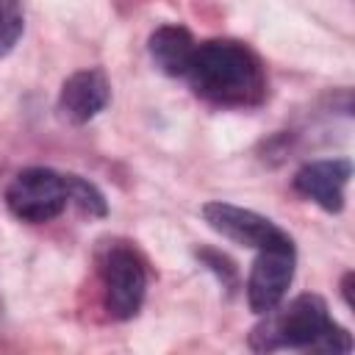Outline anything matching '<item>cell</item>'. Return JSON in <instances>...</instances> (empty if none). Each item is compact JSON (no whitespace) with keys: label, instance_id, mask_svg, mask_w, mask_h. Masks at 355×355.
I'll return each instance as SVG.
<instances>
[{"label":"cell","instance_id":"1","mask_svg":"<svg viewBox=\"0 0 355 355\" xmlns=\"http://www.w3.org/2000/svg\"><path fill=\"white\" fill-rule=\"evenodd\" d=\"M183 78L197 97L225 108H252L266 97L263 61L250 44L236 39L200 42Z\"/></svg>","mask_w":355,"mask_h":355},{"label":"cell","instance_id":"5","mask_svg":"<svg viewBox=\"0 0 355 355\" xmlns=\"http://www.w3.org/2000/svg\"><path fill=\"white\" fill-rule=\"evenodd\" d=\"M202 219L208 222L211 230H216L219 236L241 244V247H252V250H275V247H294L291 236L275 225L272 219H266L258 211L233 205V202H205L202 205Z\"/></svg>","mask_w":355,"mask_h":355},{"label":"cell","instance_id":"13","mask_svg":"<svg viewBox=\"0 0 355 355\" xmlns=\"http://www.w3.org/2000/svg\"><path fill=\"white\" fill-rule=\"evenodd\" d=\"M352 283H355V275H352V272H347V275H344V280H341V294H344L347 308H355V300H352Z\"/></svg>","mask_w":355,"mask_h":355},{"label":"cell","instance_id":"10","mask_svg":"<svg viewBox=\"0 0 355 355\" xmlns=\"http://www.w3.org/2000/svg\"><path fill=\"white\" fill-rule=\"evenodd\" d=\"M25 31L22 0H0V58L8 55Z\"/></svg>","mask_w":355,"mask_h":355},{"label":"cell","instance_id":"11","mask_svg":"<svg viewBox=\"0 0 355 355\" xmlns=\"http://www.w3.org/2000/svg\"><path fill=\"white\" fill-rule=\"evenodd\" d=\"M67 183H69V202H75L83 214H89V216H105L108 214V202L94 183H89L86 178L72 175V172H67Z\"/></svg>","mask_w":355,"mask_h":355},{"label":"cell","instance_id":"4","mask_svg":"<svg viewBox=\"0 0 355 355\" xmlns=\"http://www.w3.org/2000/svg\"><path fill=\"white\" fill-rule=\"evenodd\" d=\"M8 211L31 225L53 222L69 205V183L64 172L47 166H28L14 175L6 189Z\"/></svg>","mask_w":355,"mask_h":355},{"label":"cell","instance_id":"2","mask_svg":"<svg viewBox=\"0 0 355 355\" xmlns=\"http://www.w3.org/2000/svg\"><path fill=\"white\" fill-rule=\"evenodd\" d=\"M261 316L263 322H258L247 338L250 349L255 352H275V349H311L324 355L352 352V336L333 322L327 302L319 294H300L288 305H275Z\"/></svg>","mask_w":355,"mask_h":355},{"label":"cell","instance_id":"6","mask_svg":"<svg viewBox=\"0 0 355 355\" xmlns=\"http://www.w3.org/2000/svg\"><path fill=\"white\" fill-rule=\"evenodd\" d=\"M294 263L297 252L294 247H275V250H258L252 269L247 275V305L252 313H266L275 305L283 302L291 280H294Z\"/></svg>","mask_w":355,"mask_h":355},{"label":"cell","instance_id":"8","mask_svg":"<svg viewBox=\"0 0 355 355\" xmlns=\"http://www.w3.org/2000/svg\"><path fill=\"white\" fill-rule=\"evenodd\" d=\"M111 103V83L100 67L72 72L58 92V111L72 125H86Z\"/></svg>","mask_w":355,"mask_h":355},{"label":"cell","instance_id":"7","mask_svg":"<svg viewBox=\"0 0 355 355\" xmlns=\"http://www.w3.org/2000/svg\"><path fill=\"white\" fill-rule=\"evenodd\" d=\"M349 178H352L349 158H322V161H311V164L300 166L291 183H294L297 194L316 202L322 211L341 214Z\"/></svg>","mask_w":355,"mask_h":355},{"label":"cell","instance_id":"12","mask_svg":"<svg viewBox=\"0 0 355 355\" xmlns=\"http://www.w3.org/2000/svg\"><path fill=\"white\" fill-rule=\"evenodd\" d=\"M197 258L222 280V286L225 288H236V283H239V275H236V266H233V261L227 258V255H222L219 250H208V247H202V250H197Z\"/></svg>","mask_w":355,"mask_h":355},{"label":"cell","instance_id":"9","mask_svg":"<svg viewBox=\"0 0 355 355\" xmlns=\"http://www.w3.org/2000/svg\"><path fill=\"white\" fill-rule=\"evenodd\" d=\"M194 47H197V42L189 33V28H183V25H161L147 39L150 58L155 61V67L164 75H172V78L186 75Z\"/></svg>","mask_w":355,"mask_h":355},{"label":"cell","instance_id":"3","mask_svg":"<svg viewBox=\"0 0 355 355\" xmlns=\"http://www.w3.org/2000/svg\"><path fill=\"white\" fill-rule=\"evenodd\" d=\"M103 308L111 319L128 322L141 311L147 294V263L130 241H108L97 255Z\"/></svg>","mask_w":355,"mask_h":355}]
</instances>
